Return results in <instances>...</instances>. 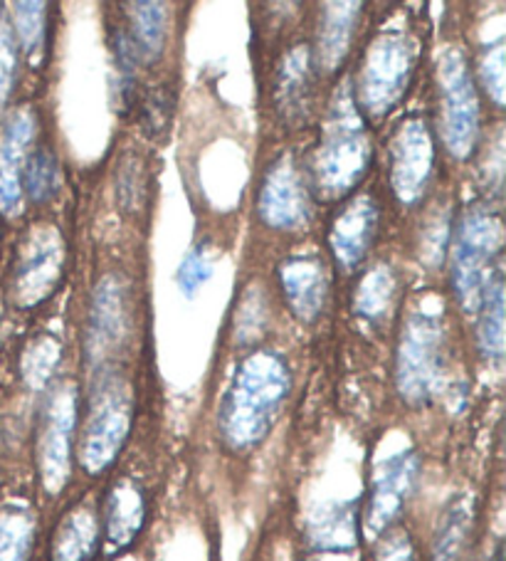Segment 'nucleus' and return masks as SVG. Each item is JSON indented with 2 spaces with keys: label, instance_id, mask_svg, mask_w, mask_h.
<instances>
[{
  "label": "nucleus",
  "instance_id": "1",
  "mask_svg": "<svg viewBox=\"0 0 506 561\" xmlns=\"http://www.w3.org/2000/svg\"><path fill=\"white\" fill-rule=\"evenodd\" d=\"M291 393L285 356L272 350L252 352L238 366L218 413L220 438L235 453L255 450L275 428Z\"/></svg>",
  "mask_w": 506,
  "mask_h": 561
},
{
  "label": "nucleus",
  "instance_id": "2",
  "mask_svg": "<svg viewBox=\"0 0 506 561\" xmlns=\"http://www.w3.org/2000/svg\"><path fill=\"white\" fill-rule=\"evenodd\" d=\"M373 159L361 110L356 106L352 82L338 87L331 100L329 117L321 131L311 163L314 188L321 198H342L364 181Z\"/></svg>",
  "mask_w": 506,
  "mask_h": 561
},
{
  "label": "nucleus",
  "instance_id": "3",
  "mask_svg": "<svg viewBox=\"0 0 506 561\" xmlns=\"http://www.w3.org/2000/svg\"><path fill=\"white\" fill-rule=\"evenodd\" d=\"M131 423L134 393L129 381L112 369L100 371L92 386L80 433V448H77V460L84 472L102 476L114 466L129 438Z\"/></svg>",
  "mask_w": 506,
  "mask_h": 561
},
{
  "label": "nucleus",
  "instance_id": "4",
  "mask_svg": "<svg viewBox=\"0 0 506 561\" xmlns=\"http://www.w3.org/2000/svg\"><path fill=\"white\" fill-rule=\"evenodd\" d=\"M502 220L490 208H470L457 222L452 243V289L464 312H476L484 287L496 273Z\"/></svg>",
  "mask_w": 506,
  "mask_h": 561
},
{
  "label": "nucleus",
  "instance_id": "5",
  "mask_svg": "<svg viewBox=\"0 0 506 561\" xmlns=\"http://www.w3.org/2000/svg\"><path fill=\"white\" fill-rule=\"evenodd\" d=\"M417 62V45L407 33L391 31L373 37L361 62L356 106L371 117H383L403 100Z\"/></svg>",
  "mask_w": 506,
  "mask_h": 561
},
{
  "label": "nucleus",
  "instance_id": "6",
  "mask_svg": "<svg viewBox=\"0 0 506 561\" xmlns=\"http://www.w3.org/2000/svg\"><path fill=\"white\" fill-rule=\"evenodd\" d=\"M445 327L433 312H413L403 327L395 354V386L403 401L425 405L442 379Z\"/></svg>",
  "mask_w": 506,
  "mask_h": 561
},
{
  "label": "nucleus",
  "instance_id": "7",
  "mask_svg": "<svg viewBox=\"0 0 506 561\" xmlns=\"http://www.w3.org/2000/svg\"><path fill=\"white\" fill-rule=\"evenodd\" d=\"M437 87H440L442 139L455 159L472 157L480 139V100L470 65L460 47H447L437 62Z\"/></svg>",
  "mask_w": 506,
  "mask_h": 561
},
{
  "label": "nucleus",
  "instance_id": "8",
  "mask_svg": "<svg viewBox=\"0 0 506 561\" xmlns=\"http://www.w3.org/2000/svg\"><path fill=\"white\" fill-rule=\"evenodd\" d=\"M77 419H80V399L70 383L55 389L45 405L41 438H37V468H41L43 488L50 495H60L72 476V443Z\"/></svg>",
  "mask_w": 506,
  "mask_h": 561
},
{
  "label": "nucleus",
  "instance_id": "9",
  "mask_svg": "<svg viewBox=\"0 0 506 561\" xmlns=\"http://www.w3.org/2000/svg\"><path fill=\"white\" fill-rule=\"evenodd\" d=\"M257 210L265 226L287 233L301 230L311 220L309 183L291 153H281L267 169L260 186Z\"/></svg>",
  "mask_w": 506,
  "mask_h": 561
},
{
  "label": "nucleus",
  "instance_id": "10",
  "mask_svg": "<svg viewBox=\"0 0 506 561\" xmlns=\"http://www.w3.org/2000/svg\"><path fill=\"white\" fill-rule=\"evenodd\" d=\"M65 240L55 226H35L21 248L15 267V299L21 307H35L55 293L62 277Z\"/></svg>",
  "mask_w": 506,
  "mask_h": 561
},
{
  "label": "nucleus",
  "instance_id": "11",
  "mask_svg": "<svg viewBox=\"0 0 506 561\" xmlns=\"http://www.w3.org/2000/svg\"><path fill=\"white\" fill-rule=\"evenodd\" d=\"M435 169V139L430 124L411 117L398 127L391 141V188L398 201L415 206L425 196Z\"/></svg>",
  "mask_w": 506,
  "mask_h": 561
},
{
  "label": "nucleus",
  "instance_id": "12",
  "mask_svg": "<svg viewBox=\"0 0 506 561\" xmlns=\"http://www.w3.org/2000/svg\"><path fill=\"white\" fill-rule=\"evenodd\" d=\"M417 478H421V458L413 450L395 453L376 468L364 512V527L368 535L381 537L403 515L415 492Z\"/></svg>",
  "mask_w": 506,
  "mask_h": 561
},
{
  "label": "nucleus",
  "instance_id": "13",
  "mask_svg": "<svg viewBox=\"0 0 506 561\" xmlns=\"http://www.w3.org/2000/svg\"><path fill=\"white\" fill-rule=\"evenodd\" d=\"M35 114L18 110L0 129V213L18 216L23 210V173L35 141Z\"/></svg>",
  "mask_w": 506,
  "mask_h": 561
},
{
  "label": "nucleus",
  "instance_id": "14",
  "mask_svg": "<svg viewBox=\"0 0 506 561\" xmlns=\"http://www.w3.org/2000/svg\"><path fill=\"white\" fill-rule=\"evenodd\" d=\"M378 218H381V208H378L376 198L368 196V193L356 196L334 218V226L329 230V245L336 265L344 273H354L366 260L378 233Z\"/></svg>",
  "mask_w": 506,
  "mask_h": 561
},
{
  "label": "nucleus",
  "instance_id": "15",
  "mask_svg": "<svg viewBox=\"0 0 506 561\" xmlns=\"http://www.w3.org/2000/svg\"><path fill=\"white\" fill-rule=\"evenodd\" d=\"M279 283L287 305L301 322H317L326 307L329 275L317 255H295L281 263Z\"/></svg>",
  "mask_w": 506,
  "mask_h": 561
},
{
  "label": "nucleus",
  "instance_id": "16",
  "mask_svg": "<svg viewBox=\"0 0 506 561\" xmlns=\"http://www.w3.org/2000/svg\"><path fill=\"white\" fill-rule=\"evenodd\" d=\"M146 525V492L139 482L122 478L104 502L102 535L110 551L129 549Z\"/></svg>",
  "mask_w": 506,
  "mask_h": 561
},
{
  "label": "nucleus",
  "instance_id": "17",
  "mask_svg": "<svg viewBox=\"0 0 506 561\" xmlns=\"http://www.w3.org/2000/svg\"><path fill=\"white\" fill-rule=\"evenodd\" d=\"M129 314H126L124 287L116 277H104L94 289L92 312H90V352L94 359H102L119 346L129 329Z\"/></svg>",
  "mask_w": 506,
  "mask_h": 561
},
{
  "label": "nucleus",
  "instance_id": "18",
  "mask_svg": "<svg viewBox=\"0 0 506 561\" xmlns=\"http://www.w3.org/2000/svg\"><path fill=\"white\" fill-rule=\"evenodd\" d=\"M314 87V60L307 45L291 50L277 75V106L289 124H299L307 117Z\"/></svg>",
  "mask_w": 506,
  "mask_h": 561
},
{
  "label": "nucleus",
  "instance_id": "19",
  "mask_svg": "<svg viewBox=\"0 0 506 561\" xmlns=\"http://www.w3.org/2000/svg\"><path fill=\"white\" fill-rule=\"evenodd\" d=\"M476 505L470 495L452 497L445 507L433 541V561H470Z\"/></svg>",
  "mask_w": 506,
  "mask_h": 561
},
{
  "label": "nucleus",
  "instance_id": "20",
  "mask_svg": "<svg viewBox=\"0 0 506 561\" xmlns=\"http://www.w3.org/2000/svg\"><path fill=\"white\" fill-rule=\"evenodd\" d=\"M102 539V522L90 505L67 512L55 529L50 561H92Z\"/></svg>",
  "mask_w": 506,
  "mask_h": 561
},
{
  "label": "nucleus",
  "instance_id": "21",
  "mask_svg": "<svg viewBox=\"0 0 506 561\" xmlns=\"http://www.w3.org/2000/svg\"><path fill=\"white\" fill-rule=\"evenodd\" d=\"M361 3H326L319 23V47L317 62L319 70L334 72L352 47L358 18H361Z\"/></svg>",
  "mask_w": 506,
  "mask_h": 561
},
{
  "label": "nucleus",
  "instance_id": "22",
  "mask_svg": "<svg viewBox=\"0 0 506 561\" xmlns=\"http://www.w3.org/2000/svg\"><path fill=\"white\" fill-rule=\"evenodd\" d=\"M398 297V279L391 265H376L368 270L356 287L354 312L361 322L378 327L391 317Z\"/></svg>",
  "mask_w": 506,
  "mask_h": 561
},
{
  "label": "nucleus",
  "instance_id": "23",
  "mask_svg": "<svg viewBox=\"0 0 506 561\" xmlns=\"http://www.w3.org/2000/svg\"><path fill=\"white\" fill-rule=\"evenodd\" d=\"M480 350L486 359L499 362L504 356V279L502 270L496 267L480 299Z\"/></svg>",
  "mask_w": 506,
  "mask_h": 561
},
{
  "label": "nucleus",
  "instance_id": "24",
  "mask_svg": "<svg viewBox=\"0 0 506 561\" xmlns=\"http://www.w3.org/2000/svg\"><path fill=\"white\" fill-rule=\"evenodd\" d=\"M131 21V45L139 60H159L165 43V5L131 3L126 5Z\"/></svg>",
  "mask_w": 506,
  "mask_h": 561
},
{
  "label": "nucleus",
  "instance_id": "25",
  "mask_svg": "<svg viewBox=\"0 0 506 561\" xmlns=\"http://www.w3.org/2000/svg\"><path fill=\"white\" fill-rule=\"evenodd\" d=\"M35 517L15 505L0 510V561H31Z\"/></svg>",
  "mask_w": 506,
  "mask_h": 561
},
{
  "label": "nucleus",
  "instance_id": "26",
  "mask_svg": "<svg viewBox=\"0 0 506 561\" xmlns=\"http://www.w3.org/2000/svg\"><path fill=\"white\" fill-rule=\"evenodd\" d=\"M57 183H60V169L50 149H37L27 159L23 173V191L33 198V203H45L55 196Z\"/></svg>",
  "mask_w": 506,
  "mask_h": 561
},
{
  "label": "nucleus",
  "instance_id": "27",
  "mask_svg": "<svg viewBox=\"0 0 506 561\" xmlns=\"http://www.w3.org/2000/svg\"><path fill=\"white\" fill-rule=\"evenodd\" d=\"M356 527H358V519L352 515V512L336 510L311 527V537H314L317 545L326 549H346L354 545Z\"/></svg>",
  "mask_w": 506,
  "mask_h": 561
},
{
  "label": "nucleus",
  "instance_id": "28",
  "mask_svg": "<svg viewBox=\"0 0 506 561\" xmlns=\"http://www.w3.org/2000/svg\"><path fill=\"white\" fill-rule=\"evenodd\" d=\"M212 277V263H210V250L208 243H200L196 248H191L183 263L179 267L176 283L183 297L193 299L203 287H206L208 279Z\"/></svg>",
  "mask_w": 506,
  "mask_h": 561
},
{
  "label": "nucleus",
  "instance_id": "29",
  "mask_svg": "<svg viewBox=\"0 0 506 561\" xmlns=\"http://www.w3.org/2000/svg\"><path fill=\"white\" fill-rule=\"evenodd\" d=\"M45 3H15L13 21L15 31L27 55L43 50L45 43Z\"/></svg>",
  "mask_w": 506,
  "mask_h": 561
},
{
  "label": "nucleus",
  "instance_id": "30",
  "mask_svg": "<svg viewBox=\"0 0 506 561\" xmlns=\"http://www.w3.org/2000/svg\"><path fill=\"white\" fill-rule=\"evenodd\" d=\"M15 65H18V53H15L13 27L5 23L3 13H0V112H3L8 96H11V90H13Z\"/></svg>",
  "mask_w": 506,
  "mask_h": 561
},
{
  "label": "nucleus",
  "instance_id": "31",
  "mask_svg": "<svg viewBox=\"0 0 506 561\" xmlns=\"http://www.w3.org/2000/svg\"><path fill=\"white\" fill-rule=\"evenodd\" d=\"M171 124V96L165 87H156L141 112V127L149 137H159Z\"/></svg>",
  "mask_w": 506,
  "mask_h": 561
},
{
  "label": "nucleus",
  "instance_id": "32",
  "mask_svg": "<svg viewBox=\"0 0 506 561\" xmlns=\"http://www.w3.org/2000/svg\"><path fill=\"white\" fill-rule=\"evenodd\" d=\"M235 327L238 342H250L265 327V302H262V295L255 293V289H248L245 297H242Z\"/></svg>",
  "mask_w": 506,
  "mask_h": 561
},
{
  "label": "nucleus",
  "instance_id": "33",
  "mask_svg": "<svg viewBox=\"0 0 506 561\" xmlns=\"http://www.w3.org/2000/svg\"><path fill=\"white\" fill-rule=\"evenodd\" d=\"M504 45H494L484 53L482 65H480V75L484 82V90L490 92L492 100L496 104H504Z\"/></svg>",
  "mask_w": 506,
  "mask_h": 561
},
{
  "label": "nucleus",
  "instance_id": "34",
  "mask_svg": "<svg viewBox=\"0 0 506 561\" xmlns=\"http://www.w3.org/2000/svg\"><path fill=\"white\" fill-rule=\"evenodd\" d=\"M447 238H450V226H447L445 218H435L430 222L425 233V243H423V255L425 263L440 265L445 257V248H447Z\"/></svg>",
  "mask_w": 506,
  "mask_h": 561
},
{
  "label": "nucleus",
  "instance_id": "35",
  "mask_svg": "<svg viewBox=\"0 0 506 561\" xmlns=\"http://www.w3.org/2000/svg\"><path fill=\"white\" fill-rule=\"evenodd\" d=\"M373 561H417L411 537H393L378 549Z\"/></svg>",
  "mask_w": 506,
  "mask_h": 561
},
{
  "label": "nucleus",
  "instance_id": "36",
  "mask_svg": "<svg viewBox=\"0 0 506 561\" xmlns=\"http://www.w3.org/2000/svg\"><path fill=\"white\" fill-rule=\"evenodd\" d=\"M496 561H504V559H502V549H499V551H496Z\"/></svg>",
  "mask_w": 506,
  "mask_h": 561
}]
</instances>
